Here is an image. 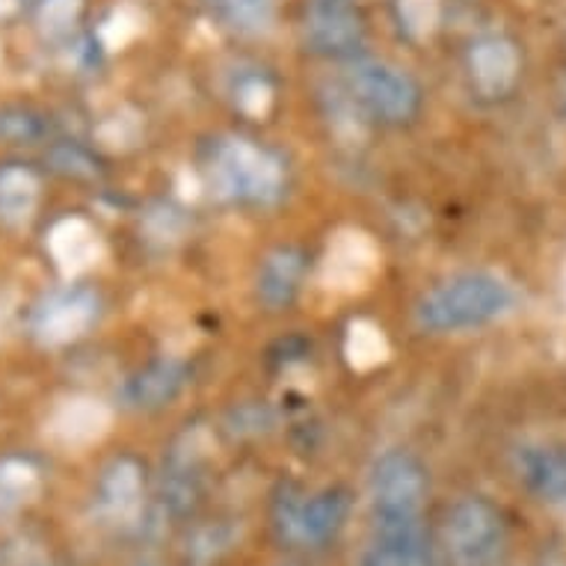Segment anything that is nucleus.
<instances>
[{"label":"nucleus","instance_id":"13","mask_svg":"<svg viewBox=\"0 0 566 566\" xmlns=\"http://www.w3.org/2000/svg\"><path fill=\"white\" fill-rule=\"evenodd\" d=\"M371 335H374V329L353 326V335H350L353 363H363V359H368V363H377V359H382V338H377L374 344H368V338H371Z\"/></svg>","mask_w":566,"mask_h":566},{"label":"nucleus","instance_id":"16","mask_svg":"<svg viewBox=\"0 0 566 566\" xmlns=\"http://www.w3.org/2000/svg\"><path fill=\"white\" fill-rule=\"evenodd\" d=\"M564 116H566V98H564Z\"/></svg>","mask_w":566,"mask_h":566},{"label":"nucleus","instance_id":"5","mask_svg":"<svg viewBox=\"0 0 566 566\" xmlns=\"http://www.w3.org/2000/svg\"><path fill=\"white\" fill-rule=\"evenodd\" d=\"M522 72L520 48L504 36L478 39L469 51V75L474 90L486 98H502L516 86Z\"/></svg>","mask_w":566,"mask_h":566},{"label":"nucleus","instance_id":"11","mask_svg":"<svg viewBox=\"0 0 566 566\" xmlns=\"http://www.w3.org/2000/svg\"><path fill=\"white\" fill-rule=\"evenodd\" d=\"M395 15L409 39L424 42L442 21V0H395Z\"/></svg>","mask_w":566,"mask_h":566},{"label":"nucleus","instance_id":"15","mask_svg":"<svg viewBox=\"0 0 566 566\" xmlns=\"http://www.w3.org/2000/svg\"><path fill=\"white\" fill-rule=\"evenodd\" d=\"M12 10V0H0V12Z\"/></svg>","mask_w":566,"mask_h":566},{"label":"nucleus","instance_id":"4","mask_svg":"<svg viewBox=\"0 0 566 566\" xmlns=\"http://www.w3.org/2000/svg\"><path fill=\"white\" fill-rule=\"evenodd\" d=\"M303 39L326 60H356L368 39V24L356 0H306Z\"/></svg>","mask_w":566,"mask_h":566},{"label":"nucleus","instance_id":"2","mask_svg":"<svg viewBox=\"0 0 566 566\" xmlns=\"http://www.w3.org/2000/svg\"><path fill=\"white\" fill-rule=\"evenodd\" d=\"M342 90L363 119L389 128L416 122L424 107V90L416 77L398 65L371 56L347 60Z\"/></svg>","mask_w":566,"mask_h":566},{"label":"nucleus","instance_id":"3","mask_svg":"<svg viewBox=\"0 0 566 566\" xmlns=\"http://www.w3.org/2000/svg\"><path fill=\"white\" fill-rule=\"evenodd\" d=\"M214 178L226 196L247 205H273L285 193L282 160L252 139H226L217 146Z\"/></svg>","mask_w":566,"mask_h":566},{"label":"nucleus","instance_id":"9","mask_svg":"<svg viewBox=\"0 0 566 566\" xmlns=\"http://www.w3.org/2000/svg\"><path fill=\"white\" fill-rule=\"evenodd\" d=\"M39 202V178L24 167L0 169V220L28 223Z\"/></svg>","mask_w":566,"mask_h":566},{"label":"nucleus","instance_id":"8","mask_svg":"<svg viewBox=\"0 0 566 566\" xmlns=\"http://www.w3.org/2000/svg\"><path fill=\"white\" fill-rule=\"evenodd\" d=\"M306 279V255L297 247H279L261 261L259 279V300L270 308H285L297 300L300 289Z\"/></svg>","mask_w":566,"mask_h":566},{"label":"nucleus","instance_id":"10","mask_svg":"<svg viewBox=\"0 0 566 566\" xmlns=\"http://www.w3.org/2000/svg\"><path fill=\"white\" fill-rule=\"evenodd\" d=\"M208 7L226 28L247 36L264 33L276 19V0H208Z\"/></svg>","mask_w":566,"mask_h":566},{"label":"nucleus","instance_id":"12","mask_svg":"<svg viewBox=\"0 0 566 566\" xmlns=\"http://www.w3.org/2000/svg\"><path fill=\"white\" fill-rule=\"evenodd\" d=\"M270 98H273V90L264 81V75H243L234 86V102L247 113H264Z\"/></svg>","mask_w":566,"mask_h":566},{"label":"nucleus","instance_id":"6","mask_svg":"<svg viewBox=\"0 0 566 566\" xmlns=\"http://www.w3.org/2000/svg\"><path fill=\"white\" fill-rule=\"evenodd\" d=\"M190 382V368L181 359H155L146 368H139L122 386V403L130 409H164L181 398V391Z\"/></svg>","mask_w":566,"mask_h":566},{"label":"nucleus","instance_id":"1","mask_svg":"<svg viewBox=\"0 0 566 566\" xmlns=\"http://www.w3.org/2000/svg\"><path fill=\"white\" fill-rule=\"evenodd\" d=\"M516 306V291L499 273H460L418 300L416 324L424 333H469L502 321Z\"/></svg>","mask_w":566,"mask_h":566},{"label":"nucleus","instance_id":"14","mask_svg":"<svg viewBox=\"0 0 566 566\" xmlns=\"http://www.w3.org/2000/svg\"><path fill=\"white\" fill-rule=\"evenodd\" d=\"M77 12H81V0H48L42 15L51 28H65L77 19Z\"/></svg>","mask_w":566,"mask_h":566},{"label":"nucleus","instance_id":"7","mask_svg":"<svg viewBox=\"0 0 566 566\" xmlns=\"http://www.w3.org/2000/svg\"><path fill=\"white\" fill-rule=\"evenodd\" d=\"M98 317V297L86 289L60 291L48 300L36 317V333L48 344L75 342L95 324Z\"/></svg>","mask_w":566,"mask_h":566}]
</instances>
